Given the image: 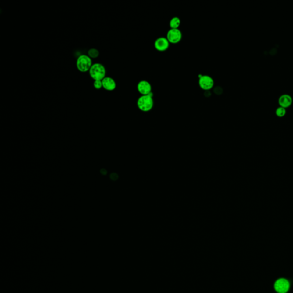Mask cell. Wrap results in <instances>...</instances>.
Wrapping results in <instances>:
<instances>
[{"label": "cell", "instance_id": "cell-12", "mask_svg": "<svg viewBox=\"0 0 293 293\" xmlns=\"http://www.w3.org/2000/svg\"><path fill=\"white\" fill-rule=\"evenodd\" d=\"M88 55L89 57L94 59V58L98 57V55H99V52L98 51V49L92 48V49H91L89 50L88 52Z\"/></svg>", "mask_w": 293, "mask_h": 293}, {"label": "cell", "instance_id": "cell-13", "mask_svg": "<svg viewBox=\"0 0 293 293\" xmlns=\"http://www.w3.org/2000/svg\"><path fill=\"white\" fill-rule=\"evenodd\" d=\"M286 113V109L284 107H279L276 110V113L279 116H283Z\"/></svg>", "mask_w": 293, "mask_h": 293}, {"label": "cell", "instance_id": "cell-8", "mask_svg": "<svg viewBox=\"0 0 293 293\" xmlns=\"http://www.w3.org/2000/svg\"><path fill=\"white\" fill-rule=\"evenodd\" d=\"M138 89L140 92L143 95L148 94L151 92L152 87L148 81L147 80H141L138 84Z\"/></svg>", "mask_w": 293, "mask_h": 293}, {"label": "cell", "instance_id": "cell-14", "mask_svg": "<svg viewBox=\"0 0 293 293\" xmlns=\"http://www.w3.org/2000/svg\"><path fill=\"white\" fill-rule=\"evenodd\" d=\"M93 86L97 89L101 88L102 87V80H95L93 83Z\"/></svg>", "mask_w": 293, "mask_h": 293}, {"label": "cell", "instance_id": "cell-4", "mask_svg": "<svg viewBox=\"0 0 293 293\" xmlns=\"http://www.w3.org/2000/svg\"><path fill=\"white\" fill-rule=\"evenodd\" d=\"M199 77V84L202 88L208 90L211 88L214 85V80L208 75H198Z\"/></svg>", "mask_w": 293, "mask_h": 293}, {"label": "cell", "instance_id": "cell-2", "mask_svg": "<svg viewBox=\"0 0 293 293\" xmlns=\"http://www.w3.org/2000/svg\"><path fill=\"white\" fill-rule=\"evenodd\" d=\"M91 77L95 80H102L105 78L106 70L104 65L100 63L93 64L89 70Z\"/></svg>", "mask_w": 293, "mask_h": 293}, {"label": "cell", "instance_id": "cell-7", "mask_svg": "<svg viewBox=\"0 0 293 293\" xmlns=\"http://www.w3.org/2000/svg\"><path fill=\"white\" fill-rule=\"evenodd\" d=\"M154 45L158 51H163L166 50L168 48L170 45V41L167 38L160 37L155 40Z\"/></svg>", "mask_w": 293, "mask_h": 293}, {"label": "cell", "instance_id": "cell-10", "mask_svg": "<svg viewBox=\"0 0 293 293\" xmlns=\"http://www.w3.org/2000/svg\"><path fill=\"white\" fill-rule=\"evenodd\" d=\"M291 102L292 98L288 95L284 94L279 98V103L280 105H282V107H288L291 104Z\"/></svg>", "mask_w": 293, "mask_h": 293}, {"label": "cell", "instance_id": "cell-11", "mask_svg": "<svg viewBox=\"0 0 293 293\" xmlns=\"http://www.w3.org/2000/svg\"><path fill=\"white\" fill-rule=\"evenodd\" d=\"M180 19L178 17H173L170 21V27L172 28H177L180 23Z\"/></svg>", "mask_w": 293, "mask_h": 293}, {"label": "cell", "instance_id": "cell-9", "mask_svg": "<svg viewBox=\"0 0 293 293\" xmlns=\"http://www.w3.org/2000/svg\"><path fill=\"white\" fill-rule=\"evenodd\" d=\"M102 87L108 91H112L116 88V83L115 80L110 77H105L102 80Z\"/></svg>", "mask_w": 293, "mask_h": 293}, {"label": "cell", "instance_id": "cell-5", "mask_svg": "<svg viewBox=\"0 0 293 293\" xmlns=\"http://www.w3.org/2000/svg\"><path fill=\"white\" fill-rule=\"evenodd\" d=\"M275 291L278 293H286L290 288V283L287 279H278L274 284Z\"/></svg>", "mask_w": 293, "mask_h": 293}, {"label": "cell", "instance_id": "cell-1", "mask_svg": "<svg viewBox=\"0 0 293 293\" xmlns=\"http://www.w3.org/2000/svg\"><path fill=\"white\" fill-rule=\"evenodd\" d=\"M154 93L151 91L148 94L140 96L137 101L138 106L143 111H148L152 109L154 105Z\"/></svg>", "mask_w": 293, "mask_h": 293}, {"label": "cell", "instance_id": "cell-6", "mask_svg": "<svg viewBox=\"0 0 293 293\" xmlns=\"http://www.w3.org/2000/svg\"><path fill=\"white\" fill-rule=\"evenodd\" d=\"M182 33L178 28H171L168 31L167 38L170 42L177 43L181 40Z\"/></svg>", "mask_w": 293, "mask_h": 293}, {"label": "cell", "instance_id": "cell-3", "mask_svg": "<svg viewBox=\"0 0 293 293\" xmlns=\"http://www.w3.org/2000/svg\"><path fill=\"white\" fill-rule=\"evenodd\" d=\"M92 61L91 57L86 55H82L79 56L76 61V66L80 71L86 72L89 70L92 66Z\"/></svg>", "mask_w": 293, "mask_h": 293}]
</instances>
